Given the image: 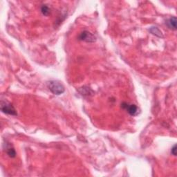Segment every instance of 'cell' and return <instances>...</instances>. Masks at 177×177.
I'll list each match as a JSON object with an SVG mask.
<instances>
[{
	"label": "cell",
	"mask_w": 177,
	"mask_h": 177,
	"mask_svg": "<svg viewBox=\"0 0 177 177\" xmlns=\"http://www.w3.org/2000/svg\"><path fill=\"white\" fill-rule=\"evenodd\" d=\"M48 89L55 95H60L64 92L65 89L62 84L58 80H51L46 83Z\"/></svg>",
	"instance_id": "obj_1"
},
{
	"label": "cell",
	"mask_w": 177,
	"mask_h": 177,
	"mask_svg": "<svg viewBox=\"0 0 177 177\" xmlns=\"http://www.w3.org/2000/svg\"><path fill=\"white\" fill-rule=\"evenodd\" d=\"M1 110L2 112L8 115H12V116H16L17 112L16 110L15 109L14 106L11 104L7 102H1Z\"/></svg>",
	"instance_id": "obj_2"
},
{
	"label": "cell",
	"mask_w": 177,
	"mask_h": 177,
	"mask_svg": "<svg viewBox=\"0 0 177 177\" xmlns=\"http://www.w3.org/2000/svg\"><path fill=\"white\" fill-rule=\"evenodd\" d=\"M78 38L80 40L85 41L87 42H94L96 41V37L90 32L85 31L82 32L78 36Z\"/></svg>",
	"instance_id": "obj_3"
},
{
	"label": "cell",
	"mask_w": 177,
	"mask_h": 177,
	"mask_svg": "<svg viewBox=\"0 0 177 177\" xmlns=\"http://www.w3.org/2000/svg\"><path fill=\"white\" fill-rule=\"evenodd\" d=\"M121 106L123 109H126L127 111V112L130 113L132 116H136V115L138 114V109L135 104H130L128 103L123 102L121 104Z\"/></svg>",
	"instance_id": "obj_4"
},
{
	"label": "cell",
	"mask_w": 177,
	"mask_h": 177,
	"mask_svg": "<svg viewBox=\"0 0 177 177\" xmlns=\"http://www.w3.org/2000/svg\"><path fill=\"white\" fill-rule=\"evenodd\" d=\"M6 153L11 158H15L16 156V152L15 149L12 147L11 144H6Z\"/></svg>",
	"instance_id": "obj_5"
},
{
	"label": "cell",
	"mask_w": 177,
	"mask_h": 177,
	"mask_svg": "<svg viewBox=\"0 0 177 177\" xmlns=\"http://www.w3.org/2000/svg\"><path fill=\"white\" fill-rule=\"evenodd\" d=\"M166 24L170 29L176 30V18L175 17H172V18L169 19L166 22Z\"/></svg>",
	"instance_id": "obj_6"
},
{
	"label": "cell",
	"mask_w": 177,
	"mask_h": 177,
	"mask_svg": "<svg viewBox=\"0 0 177 177\" xmlns=\"http://www.w3.org/2000/svg\"><path fill=\"white\" fill-rule=\"evenodd\" d=\"M149 31L152 33L153 35L158 36V37H163L162 33H161V31H160L157 27H152V28L149 29Z\"/></svg>",
	"instance_id": "obj_7"
},
{
	"label": "cell",
	"mask_w": 177,
	"mask_h": 177,
	"mask_svg": "<svg viewBox=\"0 0 177 177\" xmlns=\"http://www.w3.org/2000/svg\"><path fill=\"white\" fill-rule=\"evenodd\" d=\"M41 11H42V14L44 15H45V16L49 15L50 13L49 8L46 5H43V6H42V8H41Z\"/></svg>",
	"instance_id": "obj_8"
},
{
	"label": "cell",
	"mask_w": 177,
	"mask_h": 177,
	"mask_svg": "<svg viewBox=\"0 0 177 177\" xmlns=\"http://www.w3.org/2000/svg\"><path fill=\"white\" fill-rule=\"evenodd\" d=\"M171 153H172V155L176 156V145L174 146L173 148L172 149Z\"/></svg>",
	"instance_id": "obj_9"
}]
</instances>
